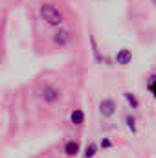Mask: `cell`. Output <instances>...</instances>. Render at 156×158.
Instances as JSON below:
<instances>
[{"label": "cell", "mask_w": 156, "mask_h": 158, "mask_svg": "<svg viewBox=\"0 0 156 158\" xmlns=\"http://www.w3.org/2000/svg\"><path fill=\"white\" fill-rule=\"evenodd\" d=\"M39 15L48 26L59 28V26L63 24V13H61L53 4H42L40 9H39Z\"/></svg>", "instance_id": "obj_1"}, {"label": "cell", "mask_w": 156, "mask_h": 158, "mask_svg": "<svg viewBox=\"0 0 156 158\" xmlns=\"http://www.w3.org/2000/svg\"><path fill=\"white\" fill-rule=\"evenodd\" d=\"M70 40H72V33H70V30H66V28H59V30L53 33V42H55L59 48L66 46Z\"/></svg>", "instance_id": "obj_2"}, {"label": "cell", "mask_w": 156, "mask_h": 158, "mask_svg": "<svg viewBox=\"0 0 156 158\" xmlns=\"http://www.w3.org/2000/svg\"><path fill=\"white\" fill-rule=\"evenodd\" d=\"M40 96H42V99H44L46 103H55V101L59 99L61 92H59V88H57V86H51V85H48V86H44V88H42Z\"/></svg>", "instance_id": "obj_3"}, {"label": "cell", "mask_w": 156, "mask_h": 158, "mask_svg": "<svg viewBox=\"0 0 156 158\" xmlns=\"http://www.w3.org/2000/svg\"><path fill=\"white\" fill-rule=\"evenodd\" d=\"M99 112H101V116H105V118L114 116V112H116V103H114V99H103V101L99 103Z\"/></svg>", "instance_id": "obj_4"}, {"label": "cell", "mask_w": 156, "mask_h": 158, "mask_svg": "<svg viewBox=\"0 0 156 158\" xmlns=\"http://www.w3.org/2000/svg\"><path fill=\"white\" fill-rule=\"evenodd\" d=\"M130 61H132V52H130L129 48H121V50H117L116 63L119 64V66H127Z\"/></svg>", "instance_id": "obj_5"}, {"label": "cell", "mask_w": 156, "mask_h": 158, "mask_svg": "<svg viewBox=\"0 0 156 158\" xmlns=\"http://www.w3.org/2000/svg\"><path fill=\"white\" fill-rule=\"evenodd\" d=\"M70 121H72L74 125H83V121H84V112H83L81 109H76V110L70 114Z\"/></svg>", "instance_id": "obj_6"}, {"label": "cell", "mask_w": 156, "mask_h": 158, "mask_svg": "<svg viewBox=\"0 0 156 158\" xmlns=\"http://www.w3.org/2000/svg\"><path fill=\"white\" fill-rule=\"evenodd\" d=\"M64 153H66L68 156H76V155L79 153V143L77 142H74V140L68 142V143L64 145Z\"/></svg>", "instance_id": "obj_7"}, {"label": "cell", "mask_w": 156, "mask_h": 158, "mask_svg": "<svg viewBox=\"0 0 156 158\" xmlns=\"http://www.w3.org/2000/svg\"><path fill=\"white\" fill-rule=\"evenodd\" d=\"M123 98L127 99V103H129L132 109H138V107H140V101L136 99V96H134L132 92H123Z\"/></svg>", "instance_id": "obj_8"}, {"label": "cell", "mask_w": 156, "mask_h": 158, "mask_svg": "<svg viewBox=\"0 0 156 158\" xmlns=\"http://www.w3.org/2000/svg\"><path fill=\"white\" fill-rule=\"evenodd\" d=\"M90 42H92V52H94L96 61H97V63H103V57H101V53H99V46H97L96 39H94V37H90Z\"/></svg>", "instance_id": "obj_9"}, {"label": "cell", "mask_w": 156, "mask_h": 158, "mask_svg": "<svg viewBox=\"0 0 156 158\" xmlns=\"http://www.w3.org/2000/svg\"><path fill=\"white\" fill-rule=\"evenodd\" d=\"M96 153H97V143H90L88 147H86V151H84V158H94L96 156Z\"/></svg>", "instance_id": "obj_10"}, {"label": "cell", "mask_w": 156, "mask_h": 158, "mask_svg": "<svg viewBox=\"0 0 156 158\" xmlns=\"http://www.w3.org/2000/svg\"><path fill=\"white\" fill-rule=\"evenodd\" d=\"M125 123H127V127H129V131H132V132H136V119H134V116H127L125 118Z\"/></svg>", "instance_id": "obj_11"}, {"label": "cell", "mask_w": 156, "mask_h": 158, "mask_svg": "<svg viewBox=\"0 0 156 158\" xmlns=\"http://www.w3.org/2000/svg\"><path fill=\"white\" fill-rule=\"evenodd\" d=\"M149 90H151V94L154 96V99H156V76L149 77Z\"/></svg>", "instance_id": "obj_12"}, {"label": "cell", "mask_w": 156, "mask_h": 158, "mask_svg": "<svg viewBox=\"0 0 156 158\" xmlns=\"http://www.w3.org/2000/svg\"><path fill=\"white\" fill-rule=\"evenodd\" d=\"M110 145H112L110 140H103V142H101V147H110Z\"/></svg>", "instance_id": "obj_13"}, {"label": "cell", "mask_w": 156, "mask_h": 158, "mask_svg": "<svg viewBox=\"0 0 156 158\" xmlns=\"http://www.w3.org/2000/svg\"><path fill=\"white\" fill-rule=\"evenodd\" d=\"M151 4H153V6H156V0H151Z\"/></svg>", "instance_id": "obj_14"}]
</instances>
